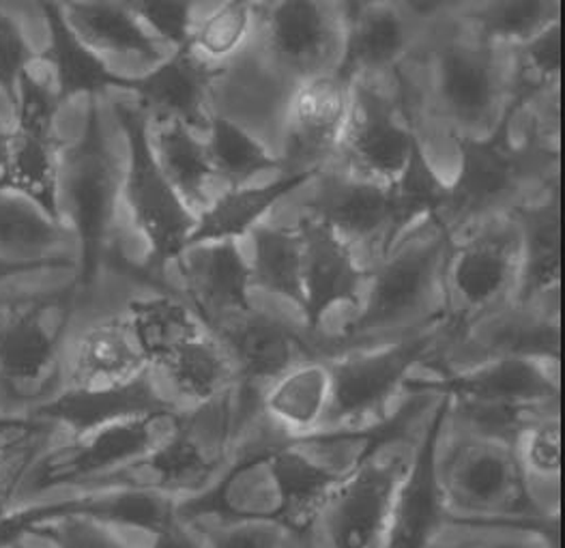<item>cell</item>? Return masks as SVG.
Here are the masks:
<instances>
[{"label":"cell","instance_id":"cell-11","mask_svg":"<svg viewBox=\"0 0 565 548\" xmlns=\"http://www.w3.org/2000/svg\"><path fill=\"white\" fill-rule=\"evenodd\" d=\"M398 95L387 97L367 80L351 86L349 118L342 131V156L367 177L396 179L417 143V91L403 70H396Z\"/></svg>","mask_w":565,"mask_h":548},{"label":"cell","instance_id":"cell-26","mask_svg":"<svg viewBox=\"0 0 565 548\" xmlns=\"http://www.w3.org/2000/svg\"><path fill=\"white\" fill-rule=\"evenodd\" d=\"M147 370L149 363L134 340L129 320L117 316L95 323L82 334L70 361L65 388H115Z\"/></svg>","mask_w":565,"mask_h":548},{"label":"cell","instance_id":"cell-38","mask_svg":"<svg viewBox=\"0 0 565 548\" xmlns=\"http://www.w3.org/2000/svg\"><path fill=\"white\" fill-rule=\"evenodd\" d=\"M465 18L473 20L486 41L533 40L544 29L559 22L562 2L557 0H512V2H476L460 4Z\"/></svg>","mask_w":565,"mask_h":548},{"label":"cell","instance_id":"cell-3","mask_svg":"<svg viewBox=\"0 0 565 548\" xmlns=\"http://www.w3.org/2000/svg\"><path fill=\"white\" fill-rule=\"evenodd\" d=\"M121 188L119 166L102 129L97 97H90L81 140L58 154V197L65 198L81 243V265L74 282L81 295L93 288L104 263L113 256Z\"/></svg>","mask_w":565,"mask_h":548},{"label":"cell","instance_id":"cell-41","mask_svg":"<svg viewBox=\"0 0 565 548\" xmlns=\"http://www.w3.org/2000/svg\"><path fill=\"white\" fill-rule=\"evenodd\" d=\"M497 355H519L559 361V323L548 316L514 314L497 334Z\"/></svg>","mask_w":565,"mask_h":548},{"label":"cell","instance_id":"cell-1","mask_svg":"<svg viewBox=\"0 0 565 548\" xmlns=\"http://www.w3.org/2000/svg\"><path fill=\"white\" fill-rule=\"evenodd\" d=\"M454 525L525 531L544 548H559V514L546 512L526 486V471L512 445L471 436L439 465Z\"/></svg>","mask_w":565,"mask_h":548},{"label":"cell","instance_id":"cell-24","mask_svg":"<svg viewBox=\"0 0 565 548\" xmlns=\"http://www.w3.org/2000/svg\"><path fill=\"white\" fill-rule=\"evenodd\" d=\"M185 280L188 306L201 318L204 329L215 327L231 314L249 313V270L235 241H217L188 261L179 263Z\"/></svg>","mask_w":565,"mask_h":548},{"label":"cell","instance_id":"cell-19","mask_svg":"<svg viewBox=\"0 0 565 548\" xmlns=\"http://www.w3.org/2000/svg\"><path fill=\"white\" fill-rule=\"evenodd\" d=\"M235 363L237 383L249 390L271 386L297 363L317 357L315 345L276 316L249 313L206 329Z\"/></svg>","mask_w":565,"mask_h":548},{"label":"cell","instance_id":"cell-44","mask_svg":"<svg viewBox=\"0 0 565 548\" xmlns=\"http://www.w3.org/2000/svg\"><path fill=\"white\" fill-rule=\"evenodd\" d=\"M295 531L280 523H215L202 529L206 548H295Z\"/></svg>","mask_w":565,"mask_h":548},{"label":"cell","instance_id":"cell-47","mask_svg":"<svg viewBox=\"0 0 565 548\" xmlns=\"http://www.w3.org/2000/svg\"><path fill=\"white\" fill-rule=\"evenodd\" d=\"M50 432L31 436L0 454V520L15 508V497L22 493L24 479L38 463Z\"/></svg>","mask_w":565,"mask_h":548},{"label":"cell","instance_id":"cell-53","mask_svg":"<svg viewBox=\"0 0 565 548\" xmlns=\"http://www.w3.org/2000/svg\"><path fill=\"white\" fill-rule=\"evenodd\" d=\"M7 136H9V129H2V127H0V170H2V164H4V151H7Z\"/></svg>","mask_w":565,"mask_h":548},{"label":"cell","instance_id":"cell-37","mask_svg":"<svg viewBox=\"0 0 565 548\" xmlns=\"http://www.w3.org/2000/svg\"><path fill=\"white\" fill-rule=\"evenodd\" d=\"M562 72V22L544 29L516 48V72L510 86L508 106L516 113L557 91Z\"/></svg>","mask_w":565,"mask_h":548},{"label":"cell","instance_id":"cell-34","mask_svg":"<svg viewBox=\"0 0 565 548\" xmlns=\"http://www.w3.org/2000/svg\"><path fill=\"white\" fill-rule=\"evenodd\" d=\"M67 241L63 222L52 220L35 202L0 190V256L9 261H40L63 254Z\"/></svg>","mask_w":565,"mask_h":548},{"label":"cell","instance_id":"cell-15","mask_svg":"<svg viewBox=\"0 0 565 548\" xmlns=\"http://www.w3.org/2000/svg\"><path fill=\"white\" fill-rule=\"evenodd\" d=\"M439 398L441 402L433 413L415 459L404 471L381 548H430L445 527L454 525V514L445 502L439 477V445L451 411V398Z\"/></svg>","mask_w":565,"mask_h":548},{"label":"cell","instance_id":"cell-50","mask_svg":"<svg viewBox=\"0 0 565 548\" xmlns=\"http://www.w3.org/2000/svg\"><path fill=\"white\" fill-rule=\"evenodd\" d=\"M72 267H76V263L67 254L40 259V261H9L0 256V284L18 275L38 274L47 270H72Z\"/></svg>","mask_w":565,"mask_h":548},{"label":"cell","instance_id":"cell-21","mask_svg":"<svg viewBox=\"0 0 565 548\" xmlns=\"http://www.w3.org/2000/svg\"><path fill=\"white\" fill-rule=\"evenodd\" d=\"M156 413H177V407L158 393L147 370L129 383L115 388H63L40 402L31 418L52 429L61 426L70 432V439H78L122 420Z\"/></svg>","mask_w":565,"mask_h":548},{"label":"cell","instance_id":"cell-40","mask_svg":"<svg viewBox=\"0 0 565 548\" xmlns=\"http://www.w3.org/2000/svg\"><path fill=\"white\" fill-rule=\"evenodd\" d=\"M160 168L174 192L188 204H204L202 188L211 172L204 145L179 120H166L158 131Z\"/></svg>","mask_w":565,"mask_h":548},{"label":"cell","instance_id":"cell-31","mask_svg":"<svg viewBox=\"0 0 565 548\" xmlns=\"http://www.w3.org/2000/svg\"><path fill=\"white\" fill-rule=\"evenodd\" d=\"M317 177L315 172L282 175L278 181L265 188H235L226 192L213 207L202 213L201 222L194 226L192 235L185 241V250L199 245L201 241H233L245 235L284 194L292 192L308 179Z\"/></svg>","mask_w":565,"mask_h":548},{"label":"cell","instance_id":"cell-23","mask_svg":"<svg viewBox=\"0 0 565 548\" xmlns=\"http://www.w3.org/2000/svg\"><path fill=\"white\" fill-rule=\"evenodd\" d=\"M301 236V282L308 331L317 334L327 310L338 302H355L365 275L355 267L349 245L319 218H306Z\"/></svg>","mask_w":565,"mask_h":548},{"label":"cell","instance_id":"cell-7","mask_svg":"<svg viewBox=\"0 0 565 548\" xmlns=\"http://www.w3.org/2000/svg\"><path fill=\"white\" fill-rule=\"evenodd\" d=\"M340 4L329 2H254L256 54L297 91L310 80L335 72L340 63Z\"/></svg>","mask_w":565,"mask_h":548},{"label":"cell","instance_id":"cell-12","mask_svg":"<svg viewBox=\"0 0 565 548\" xmlns=\"http://www.w3.org/2000/svg\"><path fill=\"white\" fill-rule=\"evenodd\" d=\"M65 518H86L153 536L177 520V497L138 488H82L72 497L20 506L0 520V548L13 547L41 525Z\"/></svg>","mask_w":565,"mask_h":548},{"label":"cell","instance_id":"cell-4","mask_svg":"<svg viewBox=\"0 0 565 548\" xmlns=\"http://www.w3.org/2000/svg\"><path fill=\"white\" fill-rule=\"evenodd\" d=\"M117 117L129 145V170L122 183L125 200L136 226L151 243V259L145 267H129L125 274L138 277L162 295H174L163 280L170 261H181L185 241L196 222L158 164L149 143L147 113L117 104Z\"/></svg>","mask_w":565,"mask_h":548},{"label":"cell","instance_id":"cell-16","mask_svg":"<svg viewBox=\"0 0 565 548\" xmlns=\"http://www.w3.org/2000/svg\"><path fill=\"white\" fill-rule=\"evenodd\" d=\"M521 259V233L514 222L490 224L460 247H451L447 267L451 291L462 310L447 320L456 336H465L476 320L494 308L510 288Z\"/></svg>","mask_w":565,"mask_h":548},{"label":"cell","instance_id":"cell-36","mask_svg":"<svg viewBox=\"0 0 565 548\" xmlns=\"http://www.w3.org/2000/svg\"><path fill=\"white\" fill-rule=\"evenodd\" d=\"M249 286L286 295L303 310L301 236L297 229H256Z\"/></svg>","mask_w":565,"mask_h":548},{"label":"cell","instance_id":"cell-10","mask_svg":"<svg viewBox=\"0 0 565 548\" xmlns=\"http://www.w3.org/2000/svg\"><path fill=\"white\" fill-rule=\"evenodd\" d=\"M451 247V239L439 231L424 245H411L396 256L383 259L370 277L364 308L349 323L340 342L331 347V355L422 316L435 302L437 277L447 267Z\"/></svg>","mask_w":565,"mask_h":548},{"label":"cell","instance_id":"cell-39","mask_svg":"<svg viewBox=\"0 0 565 548\" xmlns=\"http://www.w3.org/2000/svg\"><path fill=\"white\" fill-rule=\"evenodd\" d=\"M211 138L204 145L206 161L211 172L224 177L233 190L242 188L252 175L258 170L280 168V159L269 157V154L243 131L239 125L222 115L209 117Z\"/></svg>","mask_w":565,"mask_h":548},{"label":"cell","instance_id":"cell-49","mask_svg":"<svg viewBox=\"0 0 565 548\" xmlns=\"http://www.w3.org/2000/svg\"><path fill=\"white\" fill-rule=\"evenodd\" d=\"M52 426L40 422L31 415L22 418V415H0V454L7 452L9 447L38 436L41 432H50Z\"/></svg>","mask_w":565,"mask_h":548},{"label":"cell","instance_id":"cell-51","mask_svg":"<svg viewBox=\"0 0 565 548\" xmlns=\"http://www.w3.org/2000/svg\"><path fill=\"white\" fill-rule=\"evenodd\" d=\"M149 548H206L202 534L194 529V525L181 523L179 518L170 523L166 529L153 534V542Z\"/></svg>","mask_w":565,"mask_h":548},{"label":"cell","instance_id":"cell-13","mask_svg":"<svg viewBox=\"0 0 565 548\" xmlns=\"http://www.w3.org/2000/svg\"><path fill=\"white\" fill-rule=\"evenodd\" d=\"M403 392L411 396H449L451 402L533 409L537 404L557 402L559 398V361L499 355L484 363L462 370L444 372L441 379H408Z\"/></svg>","mask_w":565,"mask_h":548},{"label":"cell","instance_id":"cell-46","mask_svg":"<svg viewBox=\"0 0 565 548\" xmlns=\"http://www.w3.org/2000/svg\"><path fill=\"white\" fill-rule=\"evenodd\" d=\"M31 536L47 540L54 548H127L115 527L86 518H65L47 523L38 527Z\"/></svg>","mask_w":565,"mask_h":548},{"label":"cell","instance_id":"cell-45","mask_svg":"<svg viewBox=\"0 0 565 548\" xmlns=\"http://www.w3.org/2000/svg\"><path fill=\"white\" fill-rule=\"evenodd\" d=\"M516 454L523 470L544 477H557L562 470V432L557 418L535 420L521 432Z\"/></svg>","mask_w":565,"mask_h":548},{"label":"cell","instance_id":"cell-29","mask_svg":"<svg viewBox=\"0 0 565 548\" xmlns=\"http://www.w3.org/2000/svg\"><path fill=\"white\" fill-rule=\"evenodd\" d=\"M331 398V375L321 357L306 359L274 381L263 393V413L290 434H306L323 426Z\"/></svg>","mask_w":565,"mask_h":548},{"label":"cell","instance_id":"cell-6","mask_svg":"<svg viewBox=\"0 0 565 548\" xmlns=\"http://www.w3.org/2000/svg\"><path fill=\"white\" fill-rule=\"evenodd\" d=\"M445 338H456L449 320L439 316L424 329L394 345L372 351L333 355L329 366L331 398L321 429L376 422L394 393L403 392L408 372Z\"/></svg>","mask_w":565,"mask_h":548},{"label":"cell","instance_id":"cell-35","mask_svg":"<svg viewBox=\"0 0 565 548\" xmlns=\"http://www.w3.org/2000/svg\"><path fill=\"white\" fill-rule=\"evenodd\" d=\"M385 190L390 204V226L381 239L383 259L392 254L396 239L411 222L422 215H433L435 220H439L449 198V190L437 179V175L424 159L419 143H415L403 172L394 179L392 188Z\"/></svg>","mask_w":565,"mask_h":548},{"label":"cell","instance_id":"cell-20","mask_svg":"<svg viewBox=\"0 0 565 548\" xmlns=\"http://www.w3.org/2000/svg\"><path fill=\"white\" fill-rule=\"evenodd\" d=\"M349 82L329 74L301 84L290 99V125L286 134V156L280 159L284 175L323 170L335 154L351 106Z\"/></svg>","mask_w":565,"mask_h":548},{"label":"cell","instance_id":"cell-17","mask_svg":"<svg viewBox=\"0 0 565 548\" xmlns=\"http://www.w3.org/2000/svg\"><path fill=\"white\" fill-rule=\"evenodd\" d=\"M433 84L449 127H482L499 108L503 91L490 41L439 35L433 43Z\"/></svg>","mask_w":565,"mask_h":548},{"label":"cell","instance_id":"cell-22","mask_svg":"<svg viewBox=\"0 0 565 548\" xmlns=\"http://www.w3.org/2000/svg\"><path fill=\"white\" fill-rule=\"evenodd\" d=\"M224 74H228V65H209L188 40L156 72L125 78V91L138 93L145 110L153 117L179 120L185 127H206L204 104L213 82Z\"/></svg>","mask_w":565,"mask_h":548},{"label":"cell","instance_id":"cell-18","mask_svg":"<svg viewBox=\"0 0 565 548\" xmlns=\"http://www.w3.org/2000/svg\"><path fill=\"white\" fill-rule=\"evenodd\" d=\"M404 471L401 456H374L331 493L319 516L329 547L381 548Z\"/></svg>","mask_w":565,"mask_h":548},{"label":"cell","instance_id":"cell-5","mask_svg":"<svg viewBox=\"0 0 565 548\" xmlns=\"http://www.w3.org/2000/svg\"><path fill=\"white\" fill-rule=\"evenodd\" d=\"M81 293L31 295L0 308V390L11 400H47L61 372V351Z\"/></svg>","mask_w":565,"mask_h":548},{"label":"cell","instance_id":"cell-14","mask_svg":"<svg viewBox=\"0 0 565 548\" xmlns=\"http://www.w3.org/2000/svg\"><path fill=\"white\" fill-rule=\"evenodd\" d=\"M433 7L435 2H342L344 45L333 76L353 84L362 74L403 67Z\"/></svg>","mask_w":565,"mask_h":548},{"label":"cell","instance_id":"cell-9","mask_svg":"<svg viewBox=\"0 0 565 548\" xmlns=\"http://www.w3.org/2000/svg\"><path fill=\"white\" fill-rule=\"evenodd\" d=\"M61 104L52 84L31 70L13 104L15 123L7 136L4 164L0 170V190L15 192L35 202L52 220H61L58 198V143L54 138V118Z\"/></svg>","mask_w":565,"mask_h":548},{"label":"cell","instance_id":"cell-8","mask_svg":"<svg viewBox=\"0 0 565 548\" xmlns=\"http://www.w3.org/2000/svg\"><path fill=\"white\" fill-rule=\"evenodd\" d=\"M179 420L181 413L140 415L45 447L29 471L22 491L38 495L67 484L84 486L121 470L156 450L179 426Z\"/></svg>","mask_w":565,"mask_h":548},{"label":"cell","instance_id":"cell-33","mask_svg":"<svg viewBox=\"0 0 565 548\" xmlns=\"http://www.w3.org/2000/svg\"><path fill=\"white\" fill-rule=\"evenodd\" d=\"M127 320L149 366H160L177 349L206 331L196 313L174 295L131 304Z\"/></svg>","mask_w":565,"mask_h":548},{"label":"cell","instance_id":"cell-32","mask_svg":"<svg viewBox=\"0 0 565 548\" xmlns=\"http://www.w3.org/2000/svg\"><path fill=\"white\" fill-rule=\"evenodd\" d=\"M174 390L199 404H209L237 386V370L226 349L204 331L158 366Z\"/></svg>","mask_w":565,"mask_h":548},{"label":"cell","instance_id":"cell-30","mask_svg":"<svg viewBox=\"0 0 565 548\" xmlns=\"http://www.w3.org/2000/svg\"><path fill=\"white\" fill-rule=\"evenodd\" d=\"M61 7L72 31L93 52L140 54L149 61L162 56L160 45L129 11L127 2H63Z\"/></svg>","mask_w":565,"mask_h":548},{"label":"cell","instance_id":"cell-42","mask_svg":"<svg viewBox=\"0 0 565 548\" xmlns=\"http://www.w3.org/2000/svg\"><path fill=\"white\" fill-rule=\"evenodd\" d=\"M252 24L249 2H226L209 15L196 33L190 35L194 48H202L211 56H226L242 45Z\"/></svg>","mask_w":565,"mask_h":548},{"label":"cell","instance_id":"cell-27","mask_svg":"<svg viewBox=\"0 0 565 548\" xmlns=\"http://www.w3.org/2000/svg\"><path fill=\"white\" fill-rule=\"evenodd\" d=\"M523 243L521 270V304L535 297L557 293L562 275V204L559 183L553 186L551 198L540 204H516L512 209Z\"/></svg>","mask_w":565,"mask_h":548},{"label":"cell","instance_id":"cell-2","mask_svg":"<svg viewBox=\"0 0 565 548\" xmlns=\"http://www.w3.org/2000/svg\"><path fill=\"white\" fill-rule=\"evenodd\" d=\"M516 110L505 104L497 129L488 138L456 134L462 172L449 190L445 218L437 220L439 231L451 239L467 224L514 202L526 181H559V149L533 129L525 147L510 143V125Z\"/></svg>","mask_w":565,"mask_h":548},{"label":"cell","instance_id":"cell-28","mask_svg":"<svg viewBox=\"0 0 565 548\" xmlns=\"http://www.w3.org/2000/svg\"><path fill=\"white\" fill-rule=\"evenodd\" d=\"M319 175L321 183L310 202L317 218L333 231L353 239H383L390 226L387 190L355 181L344 172Z\"/></svg>","mask_w":565,"mask_h":548},{"label":"cell","instance_id":"cell-25","mask_svg":"<svg viewBox=\"0 0 565 548\" xmlns=\"http://www.w3.org/2000/svg\"><path fill=\"white\" fill-rule=\"evenodd\" d=\"M40 7L47 27V48L40 61L52 72V88L61 106L78 95L97 97L106 88H125V78L115 76L72 31L61 2H41Z\"/></svg>","mask_w":565,"mask_h":548},{"label":"cell","instance_id":"cell-52","mask_svg":"<svg viewBox=\"0 0 565 548\" xmlns=\"http://www.w3.org/2000/svg\"><path fill=\"white\" fill-rule=\"evenodd\" d=\"M462 548H544L540 542H531V545H526V542H484V545H471V547H462Z\"/></svg>","mask_w":565,"mask_h":548},{"label":"cell","instance_id":"cell-48","mask_svg":"<svg viewBox=\"0 0 565 548\" xmlns=\"http://www.w3.org/2000/svg\"><path fill=\"white\" fill-rule=\"evenodd\" d=\"M129 11L177 48L190 40L192 2H127Z\"/></svg>","mask_w":565,"mask_h":548},{"label":"cell","instance_id":"cell-43","mask_svg":"<svg viewBox=\"0 0 565 548\" xmlns=\"http://www.w3.org/2000/svg\"><path fill=\"white\" fill-rule=\"evenodd\" d=\"M40 63L20 24L0 7V91L7 102L15 104L20 82Z\"/></svg>","mask_w":565,"mask_h":548},{"label":"cell","instance_id":"cell-54","mask_svg":"<svg viewBox=\"0 0 565 548\" xmlns=\"http://www.w3.org/2000/svg\"><path fill=\"white\" fill-rule=\"evenodd\" d=\"M9 548H26V547H24V540H20V542H15V545H13V547H9Z\"/></svg>","mask_w":565,"mask_h":548}]
</instances>
